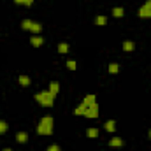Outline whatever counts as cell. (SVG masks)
Listing matches in <instances>:
<instances>
[{
    "label": "cell",
    "instance_id": "21",
    "mask_svg": "<svg viewBox=\"0 0 151 151\" xmlns=\"http://www.w3.org/2000/svg\"><path fill=\"white\" fill-rule=\"evenodd\" d=\"M46 151H62V146L60 144H49L46 148Z\"/></svg>",
    "mask_w": 151,
    "mask_h": 151
},
{
    "label": "cell",
    "instance_id": "22",
    "mask_svg": "<svg viewBox=\"0 0 151 151\" xmlns=\"http://www.w3.org/2000/svg\"><path fill=\"white\" fill-rule=\"evenodd\" d=\"M2 151H12V148H4Z\"/></svg>",
    "mask_w": 151,
    "mask_h": 151
},
{
    "label": "cell",
    "instance_id": "17",
    "mask_svg": "<svg viewBox=\"0 0 151 151\" xmlns=\"http://www.w3.org/2000/svg\"><path fill=\"white\" fill-rule=\"evenodd\" d=\"M69 49H70V46H69L67 42H60V44L56 46V51H58L60 55H65V53H69Z\"/></svg>",
    "mask_w": 151,
    "mask_h": 151
},
{
    "label": "cell",
    "instance_id": "15",
    "mask_svg": "<svg viewBox=\"0 0 151 151\" xmlns=\"http://www.w3.org/2000/svg\"><path fill=\"white\" fill-rule=\"evenodd\" d=\"M95 25H97V27H106V25H107V16H106V14H99V16L95 18Z\"/></svg>",
    "mask_w": 151,
    "mask_h": 151
},
{
    "label": "cell",
    "instance_id": "19",
    "mask_svg": "<svg viewBox=\"0 0 151 151\" xmlns=\"http://www.w3.org/2000/svg\"><path fill=\"white\" fill-rule=\"evenodd\" d=\"M7 130H9V123L5 119H0V135H4Z\"/></svg>",
    "mask_w": 151,
    "mask_h": 151
},
{
    "label": "cell",
    "instance_id": "18",
    "mask_svg": "<svg viewBox=\"0 0 151 151\" xmlns=\"http://www.w3.org/2000/svg\"><path fill=\"white\" fill-rule=\"evenodd\" d=\"M65 65H67L69 70H76V69H77V62H76L74 58H69V60L65 62Z\"/></svg>",
    "mask_w": 151,
    "mask_h": 151
},
{
    "label": "cell",
    "instance_id": "14",
    "mask_svg": "<svg viewBox=\"0 0 151 151\" xmlns=\"http://www.w3.org/2000/svg\"><path fill=\"white\" fill-rule=\"evenodd\" d=\"M18 83H19L21 86H30V83H32V79H30V76L19 74V76H18Z\"/></svg>",
    "mask_w": 151,
    "mask_h": 151
},
{
    "label": "cell",
    "instance_id": "2",
    "mask_svg": "<svg viewBox=\"0 0 151 151\" xmlns=\"http://www.w3.org/2000/svg\"><path fill=\"white\" fill-rule=\"evenodd\" d=\"M53 128H55V118L51 114H44L35 127V134L37 135H51Z\"/></svg>",
    "mask_w": 151,
    "mask_h": 151
},
{
    "label": "cell",
    "instance_id": "23",
    "mask_svg": "<svg viewBox=\"0 0 151 151\" xmlns=\"http://www.w3.org/2000/svg\"><path fill=\"white\" fill-rule=\"evenodd\" d=\"M148 135H150V139H151V128H150V130H148Z\"/></svg>",
    "mask_w": 151,
    "mask_h": 151
},
{
    "label": "cell",
    "instance_id": "7",
    "mask_svg": "<svg viewBox=\"0 0 151 151\" xmlns=\"http://www.w3.org/2000/svg\"><path fill=\"white\" fill-rule=\"evenodd\" d=\"M104 130L109 132V134H114V132H116V119H114V118L104 121Z\"/></svg>",
    "mask_w": 151,
    "mask_h": 151
},
{
    "label": "cell",
    "instance_id": "9",
    "mask_svg": "<svg viewBox=\"0 0 151 151\" xmlns=\"http://www.w3.org/2000/svg\"><path fill=\"white\" fill-rule=\"evenodd\" d=\"M30 44L34 46V47H40L42 44H44V37L37 34V35H30Z\"/></svg>",
    "mask_w": 151,
    "mask_h": 151
},
{
    "label": "cell",
    "instance_id": "6",
    "mask_svg": "<svg viewBox=\"0 0 151 151\" xmlns=\"http://www.w3.org/2000/svg\"><path fill=\"white\" fill-rule=\"evenodd\" d=\"M28 32H30L32 35H37V34H40V32H42V23H39V21H34V19H32Z\"/></svg>",
    "mask_w": 151,
    "mask_h": 151
},
{
    "label": "cell",
    "instance_id": "11",
    "mask_svg": "<svg viewBox=\"0 0 151 151\" xmlns=\"http://www.w3.org/2000/svg\"><path fill=\"white\" fill-rule=\"evenodd\" d=\"M113 18H116V19H119V18H123L125 16V7L123 5H116V7H113Z\"/></svg>",
    "mask_w": 151,
    "mask_h": 151
},
{
    "label": "cell",
    "instance_id": "8",
    "mask_svg": "<svg viewBox=\"0 0 151 151\" xmlns=\"http://www.w3.org/2000/svg\"><path fill=\"white\" fill-rule=\"evenodd\" d=\"M14 139H16V142H19V144H25V142H28L30 135H28V132H16Z\"/></svg>",
    "mask_w": 151,
    "mask_h": 151
},
{
    "label": "cell",
    "instance_id": "10",
    "mask_svg": "<svg viewBox=\"0 0 151 151\" xmlns=\"http://www.w3.org/2000/svg\"><path fill=\"white\" fill-rule=\"evenodd\" d=\"M100 135V130L97 128V127H90V128H86V137L88 139H97Z\"/></svg>",
    "mask_w": 151,
    "mask_h": 151
},
{
    "label": "cell",
    "instance_id": "13",
    "mask_svg": "<svg viewBox=\"0 0 151 151\" xmlns=\"http://www.w3.org/2000/svg\"><path fill=\"white\" fill-rule=\"evenodd\" d=\"M107 70H109V74H118V72L121 70V65H119L118 62H111V63L107 65Z\"/></svg>",
    "mask_w": 151,
    "mask_h": 151
},
{
    "label": "cell",
    "instance_id": "20",
    "mask_svg": "<svg viewBox=\"0 0 151 151\" xmlns=\"http://www.w3.org/2000/svg\"><path fill=\"white\" fill-rule=\"evenodd\" d=\"M14 4L16 5H25V7H32L34 0H14Z\"/></svg>",
    "mask_w": 151,
    "mask_h": 151
},
{
    "label": "cell",
    "instance_id": "16",
    "mask_svg": "<svg viewBox=\"0 0 151 151\" xmlns=\"http://www.w3.org/2000/svg\"><path fill=\"white\" fill-rule=\"evenodd\" d=\"M47 90H49L53 95H58V91H60V83H58V81H51L49 86H47Z\"/></svg>",
    "mask_w": 151,
    "mask_h": 151
},
{
    "label": "cell",
    "instance_id": "24",
    "mask_svg": "<svg viewBox=\"0 0 151 151\" xmlns=\"http://www.w3.org/2000/svg\"><path fill=\"white\" fill-rule=\"evenodd\" d=\"M0 34H2V32H0Z\"/></svg>",
    "mask_w": 151,
    "mask_h": 151
},
{
    "label": "cell",
    "instance_id": "5",
    "mask_svg": "<svg viewBox=\"0 0 151 151\" xmlns=\"http://www.w3.org/2000/svg\"><path fill=\"white\" fill-rule=\"evenodd\" d=\"M123 144H125V142H123V139H121L119 135H113V137H111V141H109V146L114 148V150H121V148H123Z\"/></svg>",
    "mask_w": 151,
    "mask_h": 151
},
{
    "label": "cell",
    "instance_id": "1",
    "mask_svg": "<svg viewBox=\"0 0 151 151\" xmlns=\"http://www.w3.org/2000/svg\"><path fill=\"white\" fill-rule=\"evenodd\" d=\"M83 102L86 104V109H84L83 116L88 118V119H97V118H99V113H100L99 104H97V95H95V93H88V95L83 99Z\"/></svg>",
    "mask_w": 151,
    "mask_h": 151
},
{
    "label": "cell",
    "instance_id": "3",
    "mask_svg": "<svg viewBox=\"0 0 151 151\" xmlns=\"http://www.w3.org/2000/svg\"><path fill=\"white\" fill-rule=\"evenodd\" d=\"M34 99H35V102L40 104L42 107H53L56 95H53L49 90H42V91H37V93L34 95Z\"/></svg>",
    "mask_w": 151,
    "mask_h": 151
},
{
    "label": "cell",
    "instance_id": "12",
    "mask_svg": "<svg viewBox=\"0 0 151 151\" xmlns=\"http://www.w3.org/2000/svg\"><path fill=\"white\" fill-rule=\"evenodd\" d=\"M121 47H123V51H127V53H132V51L135 49V42H134V40H123Z\"/></svg>",
    "mask_w": 151,
    "mask_h": 151
},
{
    "label": "cell",
    "instance_id": "4",
    "mask_svg": "<svg viewBox=\"0 0 151 151\" xmlns=\"http://www.w3.org/2000/svg\"><path fill=\"white\" fill-rule=\"evenodd\" d=\"M137 14H139V18H142V19H151V0H146V2L139 7Z\"/></svg>",
    "mask_w": 151,
    "mask_h": 151
}]
</instances>
